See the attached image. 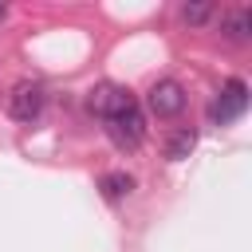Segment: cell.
<instances>
[{
	"mask_svg": "<svg viewBox=\"0 0 252 252\" xmlns=\"http://www.w3.org/2000/svg\"><path fill=\"white\" fill-rule=\"evenodd\" d=\"M244 110H248V83H244V79H228V83L217 91L213 106H209V122H213V126H228V122H236Z\"/></svg>",
	"mask_w": 252,
	"mask_h": 252,
	"instance_id": "cell-1",
	"label": "cell"
},
{
	"mask_svg": "<svg viewBox=\"0 0 252 252\" xmlns=\"http://www.w3.org/2000/svg\"><path fill=\"white\" fill-rule=\"evenodd\" d=\"M130 106H138V102H134V94H130L126 87H118V83H98V87L87 94V110L98 114L102 122L114 118V114H122V110H130Z\"/></svg>",
	"mask_w": 252,
	"mask_h": 252,
	"instance_id": "cell-2",
	"label": "cell"
},
{
	"mask_svg": "<svg viewBox=\"0 0 252 252\" xmlns=\"http://www.w3.org/2000/svg\"><path fill=\"white\" fill-rule=\"evenodd\" d=\"M106 134H110V142H114L118 150H138L142 138H146V118H142V110L130 106V110L106 118Z\"/></svg>",
	"mask_w": 252,
	"mask_h": 252,
	"instance_id": "cell-3",
	"label": "cell"
},
{
	"mask_svg": "<svg viewBox=\"0 0 252 252\" xmlns=\"http://www.w3.org/2000/svg\"><path fill=\"white\" fill-rule=\"evenodd\" d=\"M43 102H47V91L39 87V83H16L12 87V94H8V114L16 118V122H32V118H39L43 114Z\"/></svg>",
	"mask_w": 252,
	"mask_h": 252,
	"instance_id": "cell-4",
	"label": "cell"
},
{
	"mask_svg": "<svg viewBox=\"0 0 252 252\" xmlns=\"http://www.w3.org/2000/svg\"><path fill=\"white\" fill-rule=\"evenodd\" d=\"M146 106H150V114H158V118H177V114L185 110V91H181V83H173V79L154 83L150 94H146Z\"/></svg>",
	"mask_w": 252,
	"mask_h": 252,
	"instance_id": "cell-5",
	"label": "cell"
},
{
	"mask_svg": "<svg viewBox=\"0 0 252 252\" xmlns=\"http://www.w3.org/2000/svg\"><path fill=\"white\" fill-rule=\"evenodd\" d=\"M220 32H224V39H232V43H248V39H252V12H248V8H228V12L220 16Z\"/></svg>",
	"mask_w": 252,
	"mask_h": 252,
	"instance_id": "cell-6",
	"label": "cell"
},
{
	"mask_svg": "<svg viewBox=\"0 0 252 252\" xmlns=\"http://www.w3.org/2000/svg\"><path fill=\"white\" fill-rule=\"evenodd\" d=\"M193 146H197V130L181 126V130L165 142V158H169V161H181V158H189V154H193Z\"/></svg>",
	"mask_w": 252,
	"mask_h": 252,
	"instance_id": "cell-7",
	"label": "cell"
},
{
	"mask_svg": "<svg viewBox=\"0 0 252 252\" xmlns=\"http://www.w3.org/2000/svg\"><path fill=\"white\" fill-rule=\"evenodd\" d=\"M98 189H102L106 201H122V197L134 189V177H130V173H106V177L98 181Z\"/></svg>",
	"mask_w": 252,
	"mask_h": 252,
	"instance_id": "cell-8",
	"label": "cell"
},
{
	"mask_svg": "<svg viewBox=\"0 0 252 252\" xmlns=\"http://www.w3.org/2000/svg\"><path fill=\"white\" fill-rule=\"evenodd\" d=\"M209 16H213V4H185L181 8V20L185 24H205Z\"/></svg>",
	"mask_w": 252,
	"mask_h": 252,
	"instance_id": "cell-9",
	"label": "cell"
},
{
	"mask_svg": "<svg viewBox=\"0 0 252 252\" xmlns=\"http://www.w3.org/2000/svg\"><path fill=\"white\" fill-rule=\"evenodd\" d=\"M0 16H4V8H0Z\"/></svg>",
	"mask_w": 252,
	"mask_h": 252,
	"instance_id": "cell-10",
	"label": "cell"
}]
</instances>
